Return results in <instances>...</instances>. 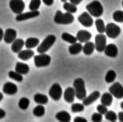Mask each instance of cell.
<instances>
[{
	"mask_svg": "<svg viewBox=\"0 0 123 122\" xmlns=\"http://www.w3.org/2000/svg\"><path fill=\"white\" fill-rule=\"evenodd\" d=\"M62 88L60 86V85H59L58 83H55L51 86V88L49 90V95L51 97L52 99L55 101H58L60 99L62 96Z\"/></svg>",
	"mask_w": 123,
	"mask_h": 122,
	"instance_id": "cell-7",
	"label": "cell"
},
{
	"mask_svg": "<svg viewBox=\"0 0 123 122\" xmlns=\"http://www.w3.org/2000/svg\"><path fill=\"white\" fill-rule=\"evenodd\" d=\"M8 76H9L12 80H14L15 81H18V82H22L24 80L21 74L18 73V72H16V71H13V70L8 72Z\"/></svg>",
	"mask_w": 123,
	"mask_h": 122,
	"instance_id": "cell-33",
	"label": "cell"
},
{
	"mask_svg": "<svg viewBox=\"0 0 123 122\" xmlns=\"http://www.w3.org/2000/svg\"><path fill=\"white\" fill-rule=\"evenodd\" d=\"M113 101V96L111 93H104L102 95H100V103L105 105V106L111 105Z\"/></svg>",
	"mask_w": 123,
	"mask_h": 122,
	"instance_id": "cell-23",
	"label": "cell"
},
{
	"mask_svg": "<svg viewBox=\"0 0 123 122\" xmlns=\"http://www.w3.org/2000/svg\"><path fill=\"white\" fill-rule=\"evenodd\" d=\"M62 2H64V3H65V2H66V1H68V0H61Z\"/></svg>",
	"mask_w": 123,
	"mask_h": 122,
	"instance_id": "cell-49",
	"label": "cell"
},
{
	"mask_svg": "<svg viewBox=\"0 0 123 122\" xmlns=\"http://www.w3.org/2000/svg\"><path fill=\"white\" fill-rule=\"evenodd\" d=\"M104 52H105L106 56L115 58V57H117V54H118V49H117V46L116 45V44H107V45H105Z\"/></svg>",
	"mask_w": 123,
	"mask_h": 122,
	"instance_id": "cell-16",
	"label": "cell"
},
{
	"mask_svg": "<svg viewBox=\"0 0 123 122\" xmlns=\"http://www.w3.org/2000/svg\"><path fill=\"white\" fill-rule=\"evenodd\" d=\"M106 36H108L111 39H116L121 34L122 29L117 24L114 23H109L105 26V30Z\"/></svg>",
	"mask_w": 123,
	"mask_h": 122,
	"instance_id": "cell-6",
	"label": "cell"
},
{
	"mask_svg": "<svg viewBox=\"0 0 123 122\" xmlns=\"http://www.w3.org/2000/svg\"><path fill=\"white\" fill-rule=\"evenodd\" d=\"M97 110H98V112L100 113V114H101L102 116L103 115H105V113L107 112V106H105V105H103V104H100V105H97Z\"/></svg>",
	"mask_w": 123,
	"mask_h": 122,
	"instance_id": "cell-40",
	"label": "cell"
},
{
	"mask_svg": "<svg viewBox=\"0 0 123 122\" xmlns=\"http://www.w3.org/2000/svg\"><path fill=\"white\" fill-rule=\"evenodd\" d=\"M113 19L117 23H123V11L117 10L113 13Z\"/></svg>",
	"mask_w": 123,
	"mask_h": 122,
	"instance_id": "cell-36",
	"label": "cell"
},
{
	"mask_svg": "<svg viewBox=\"0 0 123 122\" xmlns=\"http://www.w3.org/2000/svg\"><path fill=\"white\" fill-rule=\"evenodd\" d=\"M18 54V57L24 61L29 60L34 55V52L33 50H31L30 49H27L25 50H20Z\"/></svg>",
	"mask_w": 123,
	"mask_h": 122,
	"instance_id": "cell-20",
	"label": "cell"
},
{
	"mask_svg": "<svg viewBox=\"0 0 123 122\" xmlns=\"http://www.w3.org/2000/svg\"><path fill=\"white\" fill-rule=\"evenodd\" d=\"M55 117L60 122H70V120H71V116H70V113L65 110H62L58 112L56 114V116H55Z\"/></svg>",
	"mask_w": 123,
	"mask_h": 122,
	"instance_id": "cell-22",
	"label": "cell"
},
{
	"mask_svg": "<svg viewBox=\"0 0 123 122\" xmlns=\"http://www.w3.org/2000/svg\"><path fill=\"white\" fill-rule=\"evenodd\" d=\"M106 45V37L103 34H98L95 38V49L99 53L104 51L105 47Z\"/></svg>",
	"mask_w": 123,
	"mask_h": 122,
	"instance_id": "cell-8",
	"label": "cell"
},
{
	"mask_svg": "<svg viewBox=\"0 0 123 122\" xmlns=\"http://www.w3.org/2000/svg\"><path fill=\"white\" fill-rule=\"evenodd\" d=\"M3 34H4V33H3V30L1 28H0V41H2V39H3Z\"/></svg>",
	"mask_w": 123,
	"mask_h": 122,
	"instance_id": "cell-46",
	"label": "cell"
},
{
	"mask_svg": "<svg viewBox=\"0 0 123 122\" xmlns=\"http://www.w3.org/2000/svg\"><path fill=\"white\" fill-rule=\"evenodd\" d=\"M61 38L64 41L70 43V44H74V43L77 42L76 37H74V36H73L70 34H69V33H63L61 35Z\"/></svg>",
	"mask_w": 123,
	"mask_h": 122,
	"instance_id": "cell-29",
	"label": "cell"
},
{
	"mask_svg": "<svg viewBox=\"0 0 123 122\" xmlns=\"http://www.w3.org/2000/svg\"><path fill=\"white\" fill-rule=\"evenodd\" d=\"M74 18L71 13H62L60 10L55 13V18H54V21L55 23H58V24H70L74 22Z\"/></svg>",
	"mask_w": 123,
	"mask_h": 122,
	"instance_id": "cell-2",
	"label": "cell"
},
{
	"mask_svg": "<svg viewBox=\"0 0 123 122\" xmlns=\"http://www.w3.org/2000/svg\"><path fill=\"white\" fill-rule=\"evenodd\" d=\"M33 114L37 117H41L45 114V108L43 106V105H37L36 107L34 108L33 110Z\"/></svg>",
	"mask_w": 123,
	"mask_h": 122,
	"instance_id": "cell-28",
	"label": "cell"
},
{
	"mask_svg": "<svg viewBox=\"0 0 123 122\" xmlns=\"http://www.w3.org/2000/svg\"><path fill=\"white\" fill-rule=\"evenodd\" d=\"M116 78H117V73H116V71L115 70H111L106 73L105 80L106 83H112V82H114V80H116Z\"/></svg>",
	"mask_w": 123,
	"mask_h": 122,
	"instance_id": "cell-31",
	"label": "cell"
},
{
	"mask_svg": "<svg viewBox=\"0 0 123 122\" xmlns=\"http://www.w3.org/2000/svg\"><path fill=\"white\" fill-rule=\"evenodd\" d=\"M94 50H95V44L91 42V41L86 42L85 45L83 46V48H82L83 53H84L85 54H86V55H91V54H92Z\"/></svg>",
	"mask_w": 123,
	"mask_h": 122,
	"instance_id": "cell-25",
	"label": "cell"
},
{
	"mask_svg": "<svg viewBox=\"0 0 123 122\" xmlns=\"http://www.w3.org/2000/svg\"><path fill=\"white\" fill-rule=\"evenodd\" d=\"M34 100L35 103L39 105H46L49 102V98L44 94H35L34 96Z\"/></svg>",
	"mask_w": 123,
	"mask_h": 122,
	"instance_id": "cell-26",
	"label": "cell"
},
{
	"mask_svg": "<svg viewBox=\"0 0 123 122\" xmlns=\"http://www.w3.org/2000/svg\"><path fill=\"white\" fill-rule=\"evenodd\" d=\"M34 64L38 68L40 67H46L49 65L50 62H51V57L49 54H46L45 53L44 54H39V55H34Z\"/></svg>",
	"mask_w": 123,
	"mask_h": 122,
	"instance_id": "cell-5",
	"label": "cell"
},
{
	"mask_svg": "<svg viewBox=\"0 0 123 122\" xmlns=\"http://www.w3.org/2000/svg\"><path fill=\"white\" fill-rule=\"evenodd\" d=\"M42 1H43V3L45 5H47V6H51L54 3V0H42Z\"/></svg>",
	"mask_w": 123,
	"mask_h": 122,
	"instance_id": "cell-42",
	"label": "cell"
},
{
	"mask_svg": "<svg viewBox=\"0 0 123 122\" xmlns=\"http://www.w3.org/2000/svg\"><path fill=\"white\" fill-rule=\"evenodd\" d=\"M39 44V39L38 38H29L26 39L25 42V45L27 49H33L34 47H37Z\"/></svg>",
	"mask_w": 123,
	"mask_h": 122,
	"instance_id": "cell-27",
	"label": "cell"
},
{
	"mask_svg": "<svg viewBox=\"0 0 123 122\" xmlns=\"http://www.w3.org/2000/svg\"><path fill=\"white\" fill-rule=\"evenodd\" d=\"M105 116L107 121H111V122H115V121H117V113L112 110H107V112L105 114Z\"/></svg>",
	"mask_w": 123,
	"mask_h": 122,
	"instance_id": "cell-34",
	"label": "cell"
},
{
	"mask_svg": "<svg viewBox=\"0 0 123 122\" xmlns=\"http://www.w3.org/2000/svg\"><path fill=\"white\" fill-rule=\"evenodd\" d=\"M117 118L121 122H123V111H121V112L118 113V116H117Z\"/></svg>",
	"mask_w": 123,
	"mask_h": 122,
	"instance_id": "cell-44",
	"label": "cell"
},
{
	"mask_svg": "<svg viewBox=\"0 0 123 122\" xmlns=\"http://www.w3.org/2000/svg\"><path fill=\"white\" fill-rule=\"evenodd\" d=\"M17 37V31L13 29H8L3 34V40L6 44H12Z\"/></svg>",
	"mask_w": 123,
	"mask_h": 122,
	"instance_id": "cell-13",
	"label": "cell"
},
{
	"mask_svg": "<svg viewBox=\"0 0 123 122\" xmlns=\"http://www.w3.org/2000/svg\"><path fill=\"white\" fill-rule=\"evenodd\" d=\"M56 41V37L53 34H50V35H48L44 40L42 41L40 44L39 45L37 49V51L39 54H44V53H46L48 50L54 45V44Z\"/></svg>",
	"mask_w": 123,
	"mask_h": 122,
	"instance_id": "cell-4",
	"label": "cell"
},
{
	"mask_svg": "<svg viewBox=\"0 0 123 122\" xmlns=\"http://www.w3.org/2000/svg\"><path fill=\"white\" fill-rule=\"evenodd\" d=\"M85 110V105L83 104H80V103H74L72 104L71 105V110L74 113L77 112H82Z\"/></svg>",
	"mask_w": 123,
	"mask_h": 122,
	"instance_id": "cell-37",
	"label": "cell"
},
{
	"mask_svg": "<svg viewBox=\"0 0 123 122\" xmlns=\"http://www.w3.org/2000/svg\"><path fill=\"white\" fill-rule=\"evenodd\" d=\"M3 91L4 94H9V95H13L18 92V86L14 83L12 82H7L4 84L3 87Z\"/></svg>",
	"mask_w": 123,
	"mask_h": 122,
	"instance_id": "cell-15",
	"label": "cell"
},
{
	"mask_svg": "<svg viewBox=\"0 0 123 122\" xmlns=\"http://www.w3.org/2000/svg\"><path fill=\"white\" fill-rule=\"evenodd\" d=\"M122 7H123V0H122Z\"/></svg>",
	"mask_w": 123,
	"mask_h": 122,
	"instance_id": "cell-50",
	"label": "cell"
},
{
	"mask_svg": "<svg viewBox=\"0 0 123 122\" xmlns=\"http://www.w3.org/2000/svg\"><path fill=\"white\" fill-rule=\"evenodd\" d=\"M78 20H79V22L83 26L86 27V28L91 27L93 25V23H94L92 17H91V15L88 12H84V13H81L78 17Z\"/></svg>",
	"mask_w": 123,
	"mask_h": 122,
	"instance_id": "cell-11",
	"label": "cell"
},
{
	"mask_svg": "<svg viewBox=\"0 0 123 122\" xmlns=\"http://www.w3.org/2000/svg\"><path fill=\"white\" fill-rule=\"evenodd\" d=\"M96 23V30L98 31L99 34H103L105 33V23L101 18H97V19L95 21Z\"/></svg>",
	"mask_w": 123,
	"mask_h": 122,
	"instance_id": "cell-30",
	"label": "cell"
},
{
	"mask_svg": "<svg viewBox=\"0 0 123 122\" xmlns=\"http://www.w3.org/2000/svg\"><path fill=\"white\" fill-rule=\"evenodd\" d=\"M15 71L21 75H27L29 72V66L27 64L17 62L16 65H15Z\"/></svg>",
	"mask_w": 123,
	"mask_h": 122,
	"instance_id": "cell-21",
	"label": "cell"
},
{
	"mask_svg": "<svg viewBox=\"0 0 123 122\" xmlns=\"http://www.w3.org/2000/svg\"><path fill=\"white\" fill-rule=\"evenodd\" d=\"M102 119H103L102 115L100 114L99 112L94 113V114L92 115V116H91V121L93 122H100L102 121Z\"/></svg>",
	"mask_w": 123,
	"mask_h": 122,
	"instance_id": "cell-39",
	"label": "cell"
},
{
	"mask_svg": "<svg viewBox=\"0 0 123 122\" xmlns=\"http://www.w3.org/2000/svg\"><path fill=\"white\" fill-rule=\"evenodd\" d=\"M73 88L74 90V93H75V97L80 100H82L87 95L86 90V84L82 78H77L74 80L73 83Z\"/></svg>",
	"mask_w": 123,
	"mask_h": 122,
	"instance_id": "cell-1",
	"label": "cell"
},
{
	"mask_svg": "<svg viewBox=\"0 0 123 122\" xmlns=\"http://www.w3.org/2000/svg\"><path fill=\"white\" fill-rule=\"evenodd\" d=\"M74 122H87V120L85 119L83 117H80V116H78V117H75L74 119Z\"/></svg>",
	"mask_w": 123,
	"mask_h": 122,
	"instance_id": "cell-41",
	"label": "cell"
},
{
	"mask_svg": "<svg viewBox=\"0 0 123 122\" xmlns=\"http://www.w3.org/2000/svg\"><path fill=\"white\" fill-rule=\"evenodd\" d=\"M10 9L16 14L23 13L25 8V3L23 0H10L9 2Z\"/></svg>",
	"mask_w": 123,
	"mask_h": 122,
	"instance_id": "cell-9",
	"label": "cell"
},
{
	"mask_svg": "<svg viewBox=\"0 0 123 122\" xmlns=\"http://www.w3.org/2000/svg\"><path fill=\"white\" fill-rule=\"evenodd\" d=\"M121 108H122V109L123 110V101L122 103H121Z\"/></svg>",
	"mask_w": 123,
	"mask_h": 122,
	"instance_id": "cell-48",
	"label": "cell"
},
{
	"mask_svg": "<svg viewBox=\"0 0 123 122\" xmlns=\"http://www.w3.org/2000/svg\"><path fill=\"white\" fill-rule=\"evenodd\" d=\"M82 1L83 0H70V3H73L74 5H78V4H80Z\"/></svg>",
	"mask_w": 123,
	"mask_h": 122,
	"instance_id": "cell-43",
	"label": "cell"
},
{
	"mask_svg": "<svg viewBox=\"0 0 123 122\" xmlns=\"http://www.w3.org/2000/svg\"><path fill=\"white\" fill-rule=\"evenodd\" d=\"M76 39L79 42L86 43L87 41H90L91 39V34L88 32L87 30H79L76 34Z\"/></svg>",
	"mask_w": 123,
	"mask_h": 122,
	"instance_id": "cell-17",
	"label": "cell"
},
{
	"mask_svg": "<svg viewBox=\"0 0 123 122\" xmlns=\"http://www.w3.org/2000/svg\"><path fill=\"white\" fill-rule=\"evenodd\" d=\"M25 45V41L23 39H15L12 43L11 49L13 53H18Z\"/></svg>",
	"mask_w": 123,
	"mask_h": 122,
	"instance_id": "cell-19",
	"label": "cell"
},
{
	"mask_svg": "<svg viewBox=\"0 0 123 122\" xmlns=\"http://www.w3.org/2000/svg\"><path fill=\"white\" fill-rule=\"evenodd\" d=\"M3 99V94H2L1 92H0V102H1V100Z\"/></svg>",
	"mask_w": 123,
	"mask_h": 122,
	"instance_id": "cell-47",
	"label": "cell"
},
{
	"mask_svg": "<svg viewBox=\"0 0 123 122\" xmlns=\"http://www.w3.org/2000/svg\"><path fill=\"white\" fill-rule=\"evenodd\" d=\"M82 48L83 45L81 44V43H74V44H71V45L69 47V52H70V54H78L82 51Z\"/></svg>",
	"mask_w": 123,
	"mask_h": 122,
	"instance_id": "cell-24",
	"label": "cell"
},
{
	"mask_svg": "<svg viewBox=\"0 0 123 122\" xmlns=\"http://www.w3.org/2000/svg\"><path fill=\"white\" fill-rule=\"evenodd\" d=\"M63 8L64 9H65L69 13H74L77 12V7H76V5H74L71 3H67V1L65 2V3L63 5Z\"/></svg>",
	"mask_w": 123,
	"mask_h": 122,
	"instance_id": "cell-32",
	"label": "cell"
},
{
	"mask_svg": "<svg viewBox=\"0 0 123 122\" xmlns=\"http://www.w3.org/2000/svg\"><path fill=\"white\" fill-rule=\"evenodd\" d=\"M109 92L112 94V96L117 98V99H122L123 98V86L119 82H116L111 85L109 88Z\"/></svg>",
	"mask_w": 123,
	"mask_h": 122,
	"instance_id": "cell-10",
	"label": "cell"
},
{
	"mask_svg": "<svg viewBox=\"0 0 123 122\" xmlns=\"http://www.w3.org/2000/svg\"><path fill=\"white\" fill-rule=\"evenodd\" d=\"M5 116H6V111L3 109H0V119L3 118Z\"/></svg>",
	"mask_w": 123,
	"mask_h": 122,
	"instance_id": "cell-45",
	"label": "cell"
},
{
	"mask_svg": "<svg viewBox=\"0 0 123 122\" xmlns=\"http://www.w3.org/2000/svg\"><path fill=\"white\" fill-rule=\"evenodd\" d=\"M39 15H40V13H39L38 10H30V11L27 12V13H21L17 14L16 20L18 22L25 21V20H27V19L36 18V17L39 16Z\"/></svg>",
	"mask_w": 123,
	"mask_h": 122,
	"instance_id": "cell-12",
	"label": "cell"
},
{
	"mask_svg": "<svg viewBox=\"0 0 123 122\" xmlns=\"http://www.w3.org/2000/svg\"><path fill=\"white\" fill-rule=\"evenodd\" d=\"M100 97V91H94L93 93H91L90 95H86L84 99H82L83 101V105L85 106H88L90 105H91L92 103H94L96 100H97Z\"/></svg>",
	"mask_w": 123,
	"mask_h": 122,
	"instance_id": "cell-14",
	"label": "cell"
},
{
	"mask_svg": "<svg viewBox=\"0 0 123 122\" xmlns=\"http://www.w3.org/2000/svg\"><path fill=\"white\" fill-rule=\"evenodd\" d=\"M86 9L91 16L96 17V18L100 17L103 14L104 12L103 6L98 0H94L91 3H90L89 4L86 5Z\"/></svg>",
	"mask_w": 123,
	"mask_h": 122,
	"instance_id": "cell-3",
	"label": "cell"
},
{
	"mask_svg": "<svg viewBox=\"0 0 123 122\" xmlns=\"http://www.w3.org/2000/svg\"><path fill=\"white\" fill-rule=\"evenodd\" d=\"M29 99L26 97H23L18 101V107L21 110H26L29 106Z\"/></svg>",
	"mask_w": 123,
	"mask_h": 122,
	"instance_id": "cell-35",
	"label": "cell"
},
{
	"mask_svg": "<svg viewBox=\"0 0 123 122\" xmlns=\"http://www.w3.org/2000/svg\"><path fill=\"white\" fill-rule=\"evenodd\" d=\"M41 5V0H31L29 8L30 10H38Z\"/></svg>",
	"mask_w": 123,
	"mask_h": 122,
	"instance_id": "cell-38",
	"label": "cell"
},
{
	"mask_svg": "<svg viewBox=\"0 0 123 122\" xmlns=\"http://www.w3.org/2000/svg\"><path fill=\"white\" fill-rule=\"evenodd\" d=\"M74 96H75V93H74V90L73 87H68L65 90L64 99L67 103H73L74 100Z\"/></svg>",
	"mask_w": 123,
	"mask_h": 122,
	"instance_id": "cell-18",
	"label": "cell"
}]
</instances>
